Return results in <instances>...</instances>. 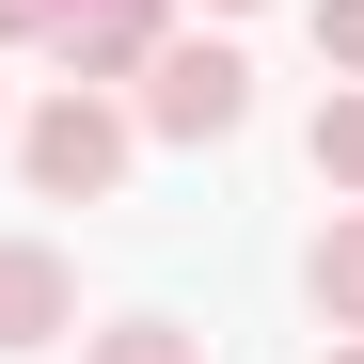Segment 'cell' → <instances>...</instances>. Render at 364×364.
I'll return each instance as SVG.
<instances>
[{
	"label": "cell",
	"instance_id": "obj_1",
	"mask_svg": "<svg viewBox=\"0 0 364 364\" xmlns=\"http://www.w3.org/2000/svg\"><path fill=\"white\" fill-rule=\"evenodd\" d=\"M16 174H32V206H111L127 191V159H143V127H127V95H95V80H64V95H32L16 127Z\"/></svg>",
	"mask_w": 364,
	"mask_h": 364
},
{
	"label": "cell",
	"instance_id": "obj_2",
	"mask_svg": "<svg viewBox=\"0 0 364 364\" xmlns=\"http://www.w3.org/2000/svg\"><path fill=\"white\" fill-rule=\"evenodd\" d=\"M127 127H143V143H237V127H254L237 32H159V64L127 80Z\"/></svg>",
	"mask_w": 364,
	"mask_h": 364
},
{
	"label": "cell",
	"instance_id": "obj_3",
	"mask_svg": "<svg viewBox=\"0 0 364 364\" xmlns=\"http://www.w3.org/2000/svg\"><path fill=\"white\" fill-rule=\"evenodd\" d=\"M159 32H174V0H64V16H48V64L95 80V95H127L159 64Z\"/></svg>",
	"mask_w": 364,
	"mask_h": 364
},
{
	"label": "cell",
	"instance_id": "obj_4",
	"mask_svg": "<svg viewBox=\"0 0 364 364\" xmlns=\"http://www.w3.org/2000/svg\"><path fill=\"white\" fill-rule=\"evenodd\" d=\"M64 333H80V254L64 237H0V364H32Z\"/></svg>",
	"mask_w": 364,
	"mask_h": 364
},
{
	"label": "cell",
	"instance_id": "obj_5",
	"mask_svg": "<svg viewBox=\"0 0 364 364\" xmlns=\"http://www.w3.org/2000/svg\"><path fill=\"white\" fill-rule=\"evenodd\" d=\"M301 301H317L333 333H364V206H333V222H317V254H301Z\"/></svg>",
	"mask_w": 364,
	"mask_h": 364
},
{
	"label": "cell",
	"instance_id": "obj_6",
	"mask_svg": "<svg viewBox=\"0 0 364 364\" xmlns=\"http://www.w3.org/2000/svg\"><path fill=\"white\" fill-rule=\"evenodd\" d=\"M301 159H317V191H333V206H364V80H333V95H317Z\"/></svg>",
	"mask_w": 364,
	"mask_h": 364
},
{
	"label": "cell",
	"instance_id": "obj_7",
	"mask_svg": "<svg viewBox=\"0 0 364 364\" xmlns=\"http://www.w3.org/2000/svg\"><path fill=\"white\" fill-rule=\"evenodd\" d=\"M80 364H206V333L143 301V317H95V333H80Z\"/></svg>",
	"mask_w": 364,
	"mask_h": 364
},
{
	"label": "cell",
	"instance_id": "obj_8",
	"mask_svg": "<svg viewBox=\"0 0 364 364\" xmlns=\"http://www.w3.org/2000/svg\"><path fill=\"white\" fill-rule=\"evenodd\" d=\"M301 32H317V64L364 80V0H301Z\"/></svg>",
	"mask_w": 364,
	"mask_h": 364
},
{
	"label": "cell",
	"instance_id": "obj_9",
	"mask_svg": "<svg viewBox=\"0 0 364 364\" xmlns=\"http://www.w3.org/2000/svg\"><path fill=\"white\" fill-rule=\"evenodd\" d=\"M48 16H64V0H0V48H48Z\"/></svg>",
	"mask_w": 364,
	"mask_h": 364
},
{
	"label": "cell",
	"instance_id": "obj_10",
	"mask_svg": "<svg viewBox=\"0 0 364 364\" xmlns=\"http://www.w3.org/2000/svg\"><path fill=\"white\" fill-rule=\"evenodd\" d=\"M317 364H364V333H333V348H317Z\"/></svg>",
	"mask_w": 364,
	"mask_h": 364
},
{
	"label": "cell",
	"instance_id": "obj_11",
	"mask_svg": "<svg viewBox=\"0 0 364 364\" xmlns=\"http://www.w3.org/2000/svg\"><path fill=\"white\" fill-rule=\"evenodd\" d=\"M206 16H269V0H206Z\"/></svg>",
	"mask_w": 364,
	"mask_h": 364
},
{
	"label": "cell",
	"instance_id": "obj_12",
	"mask_svg": "<svg viewBox=\"0 0 364 364\" xmlns=\"http://www.w3.org/2000/svg\"><path fill=\"white\" fill-rule=\"evenodd\" d=\"M0 127H16V95H0Z\"/></svg>",
	"mask_w": 364,
	"mask_h": 364
}]
</instances>
